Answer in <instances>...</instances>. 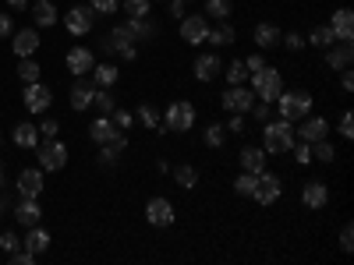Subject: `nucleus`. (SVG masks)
Returning a JSON list of instances; mask_svg holds the SVG:
<instances>
[{
    "instance_id": "nucleus-30",
    "label": "nucleus",
    "mask_w": 354,
    "mask_h": 265,
    "mask_svg": "<svg viewBox=\"0 0 354 265\" xmlns=\"http://www.w3.org/2000/svg\"><path fill=\"white\" fill-rule=\"evenodd\" d=\"M252 39H255L259 50H273V46H280V28H277L273 21H259L255 32H252Z\"/></svg>"
},
{
    "instance_id": "nucleus-26",
    "label": "nucleus",
    "mask_w": 354,
    "mask_h": 265,
    "mask_svg": "<svg viewBox=\"0 0 354 265\" xmlns=\"http://www.w3.org/2000/svg\"><path fill=\"white\" fill-rule=\"evenodd\" d=\"M124 149H128V131H121L113 141L100 145V166H117V159H121Z\"/></svg>"
},
{
    "instance_id": "nucleus-4",
    "label": "nucleus",
    "mask_w": 354,
    "mask_h": 265,
    "mask_svg": "<svg viewBox=\"0 0 354 265\" xmlns=\"http://www.w3.org/2000/svg\"><path fill=\"white\" fill-rule=\"evenodd\" d=\"M280 195H283V177H277L273 170L255 173V188H252V195H248V198H255L259 205H273Z\"/></svg>"
},
{
    "instance_id": "nucleus-33",
    "label": "nucleus",
    "mask_w": 354,
    "mask_h": 265,
    "mask_svg": "<svg viewBox=\"0 0 354 265\" xmlns=\"http://www.w3.org/2000/svg\"><path fill=\"white\" fill-rule=\"evenodd\" d=\"M170 173H174V184H177V188H185V191H192V188L198 184V170H195L192 163H181V166H174Z\"/></svg>"
},
{
    "instance_id": "nucleus-45",
    "label": "nucleus",
    "mask_w": 354,
    "mask_h": 265,
    "mask_svg": "<svg viewBox=\"0 0 354 265\" xmlns=\"http://www.w3.org/2000/svg\"><path fill=\"white\" fill-rule=\"evenodd\" d=\"M223 128H227V135H245L248 131V113H230V121Z\"/></svg>"
},
{
    "instance_id": "nucleus-50",
    "label": "nucleus",
    "mask_w": 354,
    "mask_h": 265,
    "mask_svg": "<svg viewBox=\"0 0 354 265\" xmlns=\"http://www.w3.org/2000/svg\"><path fill=\"white\" fill-rule=\"evenodd\" d=\"M340 251H347V255L354 251V226H351V223L340 226Z\"/></svg>"
},
{
    "instance_id": "nucleus-55",
    "label": "nucleus",
    "mask_w": 354,
    "mask_h": 265,
    "mask_svg": "<svg viewBox=\"0 0 354 265\" xmlns=\"http://www.w3.org/2000/svg\"><path fill=\"white\" fill-rule=\"evenodd\" d=\"M185 14H188V4H185V0H170V18L181 21Z\"/></svg>"
},
{
    "instance_id": "nucleus-42",
    "label": "nucleus",
    "mask_w": 354,
    "mask_h": 265,
    "mask_svg": "<svg viewBox=\"0 0 354 265\" xmlns=\"http://www.w3.org/2000/svg\"><path fill=\"white\" fill-rule=\"evenodd\" d=\"M93 106H100V113H113V110H117V96L110 92V88H96Z\"/></svg>"
},
{
    "instance_id": "nucleus-39",
    "label": "nucleus",
    "mask_w": 354,
    "mask_h": 265,
    "mask_svg": "<svg viewBox=\"0 0 354 265\" xmlns=\"http://www.w3.org/2000/svg\"><path fill=\"white\" fill-rule=\"evenodd\" d=\"M312 159H319V163H333V159H337L333 141H330V138H319V141H312Z\"/></svg>"
},
{
    "instance_id": "nucleus-32",
    "label": "nucleus",
    "mask_w": 354,
    "mask_h": 265,
    "mask_svg": "<svg viewBox=\"0 0 354 265\" xmlns=\"http://www.w3.org/2000/svg\"><path fill=\"white\" fill-rule=\"evenodd\" d=\"M32 21L39 28H53L57 25V8L50 4V0H36V8H32Z\"/></svg>"
},
{
    "instance_id": "nucleus-47",
    "label": "nucleus",
    "mask_w": 354,
    "mask_h": 265,
    "mask_svg": "<svg viewBox=\"0 0 354 265\" xmlns=\"http://www.w3.org/2000/svg\"><path fill=\"white\" fill-rule=\"evenodd\" d=\"M280 46H287L290 53H298V50H305V36L301 32H280Z\"/></svg>"
},
{
    "instance_id": "nucleus-25",
    "label": "nucleus",
    "mask_w": 354,
    "mask_h": 265,
    "mask_svg": "<svg viewBox=\"0 0 354 265\" xmlns=\"http://www.w3.org/2000/svg\"><path fill=\"white\" fill-rule=\"evenodd\" d=\"M15 219H18L21 226H36V223H43V205H39V198H21V202H18V209H15Z\"/></svg>"
},
{
    "instance_id": "nucleus-22",
    "label": "nucleus",
    "mask_w": 354,
    "mask_h": 265,
    "mask_svg": "<svg viewBox=\"0 0 354 265\" xmlns=\"http://www.w3.org/2000/svg\"><path fill=\"white\" fill-rule=\"evenodd\" d=\"M11 50H15V57H32V53L39 50V32H36V28L11 32Z\"/></svg>"
},
{
    "instance_id": "nucleus-8",
    "label": "nucleus",
    "mask_w": 354,
    "mask_h": 265,
    "mask_svg": "<svg viewBox=\"0 0 354 265\" xmlns=\"http://www.w3.org/2000/svg\"><path fill=\"white\" fill-rule=\"evenodd\" d=\"M93 25H96V11L88 8V4H75L64 11V28L71 36H85V32H93Z\"/></svg>"
},
{
    "instance_id": "nucleus-10",
    "label": "nucleus",
    "mask_w": 354,
    "mask_h": 265,
    "mask_svg": "<svg viewBox=\"0 0 354 265\" xmlns=\"http://www.w3.org/2000/svg\"><path fill=\"white\" fill-rule=\"evenodd\" d=\"M145 219H149L153 226H174V219H177V209H174V202L170 198H163V195H156V198H149L145 202Z\"/></svg>"
},
{
    "instance_id": "nucleus-12",
    "label": "nucleus",
    "mask_w": 354,
    "mask_h": 265,
    "mask_svg": "<svg viewBox=\"0 0 354 265\" xmlns=\"http://www.w3.org/2000/svg\"><path fill=\"white\" fill-rule=\"evenodd\" d=\"M301 128L294 131V138H301V141H319V138H330V121L326 117H319V113H305L301 121H298Z\"/></svg>"
},
{
    "instance_id": "nucleus-41",
    "label": "nucleus",
    "mask_w": 354,
    "mask_h": 265,
    "mask_svg": "<svg viewBox=\"0 0 354 265\" xmlns=\"http://www.w3.org/2000/svg\"><path fill=\"white\" fill-rule=\"evenodd\" d=\"M230 11H234L230 0H205V18L223 21V18H230Z\"/></svg>"
},
{
    "instance_id": "nucleus-44",
    "label": "nucleus",
    "mask_w": 354,
    "mask_h": 265,
    "mask_svg": "<svg viewBox=\"0 0 354 265\" xmlns=\"http://www.w3.org/2000/svg\"><path fill=\"white\" fill-rule=\"evenodd\" d=\"M248 117H252V121H259V124H266V121L273 117V103H262V99H255V103H252V110H248Z\"/></svg>"
},
{
    "instance_id": "nucleus-23",
    "label": "nucleus",
    "mask_w": 354,
    "mask_h": 265,
    "mask_svg": "<svg viewBox=\"0 0 354 265\" xmlns=\"http://www.w3.org/2000/svg\"><path fill=\"white\" fill-rule=\"evenodd\" d=\"M326 25H330V32H333L337 39H354V11H351V8H337Z\"/></svg>"
},
{
    "instance_id": "nucleus-31",
    "label": "nucleus",
    "mask_w": 354,
    "mask_h": 265,
    "mask_svg": "<svg viewBox=\"0 0 354 265\" xmlns=\"http://www.w3.org/2000/svg\"><path fill=\"white\" fill-rule=\"evenodd\" d=\"M234 39H238V28H234L227 18H223L216 28L209 25V36H205V43H213L216 50H223V46H234Z\"/></svg>"
},
{
    "instance_id": "nucleus-9",
    "label": "nucleus",
    "mask_w": 354,
    "mask_h": 265,
    "mask_svg": "<svg viewBox=\"0 0 354 265\" xmlns=\"http://www.w3.org/2000/svg\"><path fill=\"white\" fill-rule=\"evenodd\" d=\"M252 103H255V92L248 85H227V92L220 96V106L227 113H248Z\"/></svg>"
},
{
    "instance_id": "nucleus-14",
    "label": "nucleus",
    "mask_w": 354,
    "mask_h": 265,
    "mask_svg": "<svg viewBox=\"0 0 354 265\" xmlns=\"http://www.w3.org/2000/svg\"><path fill=\"white\" fill-rule=\"evenodd\" d=\"M128 46H138L135 36H131V28H128V21L124 25H113L110 32L100 39V50L103 53H117V57H121V50H128Z\"/></svg>"
},
{
    "instance_id": "nucleus-46",
    "label": "nucleus",
    "mask_w": 354,
    "mask_h": 265,
    "mask_svg": "<svg viewBox=\"0 0 354 265\" xmlns=\"http://www.w3.org/2000/svg\"><path fill=\"white\" fill-rule=\"evenodd\" d=\"M110 117H113V124L121 128V131H131V124H135V113H131V110H124V106H117Z\"/></svg>"
},
{
    "instance_id": "nucleus-56",
    "label": "nucleus",
    "mask_w": 354,
    "mask_h": 265,
    "mask_svg": "<svg viewBox=\"0 0 354 265\" xmlns=\"http://www.w3.org/2000/svg\"><path fill=\"white\" fill-rule=\"evenodd\" d=\"M36 128H39L43 138H57V128H61V124H57V121H39Z\"/></svg>"
},
{
    "instance_id": "nucleus-3",
    "label": "nucleus",
    "mask_w": 354,
    "mask_h": 265,
    "mask_svg": "<svg viewBox=\"0 0 354 265\" xmlns=\"http://www.w3.org/2000/svg\"><path fill=\"white\" fill-rule=\"evenodd\" d=\"M277 110H280V117L283 121H290V124H298L305 113H312V96L305 92V88H283V92L277 96Z\"/></svg>"
},
{
    "instance_id": "nucleus-59",
    "label": "nucleus",
    "mask_w": 354,
    "mask_h": 265,
    "mask_svg": "<svg viewBox=\"0 0 354 265\" xmlns=\"http://www.w3.org/2000/svg\"><path fill=\"white\" fill-rule=\"evenodd\" d=\"M121 61H138V46H128V50H121Z\"/></svg>"
},
{
    "instance_id": "nucleus-51",
    "label": "nucleus",
    "mask_w": 354,
    "mask_h": 265,
    "mask_svg": "<svg viewBox=\"0 0 354 265\" xmlns=\"http://www.w3.org/2000/svg\"><path fill=\"white\" fill-rule=\"evenodd\" d=\"M0 248H4V251L11 255V251H18V248H21V237H18V233H11V230H8V233H0Z\"/></svg>"
},
{
    "instance_id": "nucleus-20",
    "label": "nucleus",
    "mask_w": 354,
    "mask_h": 265,
    "mask_svg": "<svg viewBox=\"0 0 354 265\" xmlns=\"http://www.w3.org/2000/svg\"><path fill=\"white\" fill-rule=\"evenodd\" d=\"M117 135H121V128L113 124V117L110 113H100L93 124H88V138H93L96 145H106V141H113Z\"/></svg>"
},
{
    "instance_id": "nucleus-5",
    "label": "nucleus",
    "mask_w": 354,
    "mask_h": 265,
    "mask_svg": "<svg viewBox=\"0 0 354 265\" xmlns=\"http://www.w3.org/2000/svg\"><path fill=\"white\" fill-rule=\"evenodd\" d=\"M36 156H39V170L53 173V170H64L68 166V145L57 141V138H46L43 145H36Z\"/></svg>"
},
{
    "instance_id": "nucleus-53",
    "label": "nucleus",
    "mask_w": 354,
    "mask_h": 265,
    "mask_svg": "<svg viewBox=\"0 0 354 265\" xmlns=\"http://www.w3.org/2000/svg\"><path fill=\"white\" fill-rule=\"evenodd\" d=\"M32 262H36V255H32V251H25V248L11 251V265H32Z\"/></svg>"
},
{
    "instance_id": "nucleus-21",
    "label": "nucleus",
    "mask_w": 354,
    "mask_h": 265,
    "mask_svg": "<svg viewBox=\"0 0 354 265\" xmlns=\"http://www.w3.org/2000/svg\"><path fill=\"white\" fill-rule=\"evenodd\" d=\"M93 96H96L93 78H88V81H85V78H78V81L71 85V99H68V103H71V110H75V113H82V110L93 106Z\"/></svg>"
},
{
    "instance_id": "nucleus-6",
    "label": "nucleus",
    "mask_w": 354,
    "mask_h": 265,
    "mask_svg": "<svg viewBox=\"0 0 354 265\" xmlns=\"http://www.w3.org/2000/svg\"><path fill=\"white\" fill-rule=\"evenodd\" d=\"M195 106L188 103V99H174L170 106H167V131H177V135H185V131H192V124H195Z\"/></svg>"
},
{
    "instance_id": "nucleus-52",
    "label": "nucleus",
    "mask_w": 354,
    "mask_h": 265,
    "mask_svg": "<svg viewBox=\"0 0 354 265\" xmlns=\"http://www.w3.org/2000/svg\"><path fill=\"white\" fill-rule=\"evenodd\" d=\"M337 131H340L344 138H354V117H351V110H344V113H340V124H337Z\"/></svg>"
},
{
    "instance_id": "nucleus-29",
    "label": "nucleus",
    "mask_w": 354,
    "mask_h": 265,
    "mask_svg": "<svg viewBox=\"0 0 354 265\" xmlns=\"http://www.w3.org/2000/svg\"><path fill=\"white\" fill-rule=\"evenodd\" d=\"M128 28H131L135 43H153L160 36V25L153 18H128Z\"/></svg>"
},
{
    "instance_id": "nucleus-27",
    "label": "nucleus",
    "mask_w": 354,
    "mask_h": 265,
    "mask_svg": "<svg viewBox=\"0 0 354 265\" xmlns=\"http://www.w3.org/2000/svg\"><path fill=\"white\" fill-rule=\"evenodd\" d=\"M93 85L96 88H113L117 85V78H121V68H117L113 61H103V64H93Z\"/></svg>"
},
{
    "instance_id": "nucleus-13",
    "label": "nucleus",
    "mask_w": 354,
    "mask_h": 265,
    "mask_svg": "<svg viewBox=\"0 0 354 265\" xmlns=\"http://www.w3.org/2000/svg\"><path fill=\"white\" fill-rule=\"evenodd\" d=\"M177 25H181V39L188 46H198V43H205V36H209V18L205 14H185Z\"/></svg>"
},
{
    "instance_id": "nucleus-2",
    "label": "nucleus",
    "mask_w": 354,
    "mask_h": 265,
    "mask_svg": "<svg viewBox=\"0 0 354 265\" xmlns=\"http://www.w3.org/2000/svg\"><path fill=\"white\" fill-rule=\"evenodd\" d=\"M252 78V92H255V99H262V103H277V96L283 92V75L277 71V68H270V64H262L259 71H252L248 75Z\"/></svg>"
},
{
    "instance_id": "nucleus-43",
    "label": "nucleus",
    "mask_w": 354,
    "mask_h": 265,
    "mask_svg": "<svg viewBox=\"0 0 354 265\" xmlns=\"http://www.w3.org/2000/svg\"><path fill=\"white\" fill-rule=\"evenodd\" d=\"M252 188H255V173H238V177H234V195H241V198H248L252 195Z\"/></svg>"
},
{
    "instance_id": "nucleus-60",
    "label": "nucleus",
    "mask_w": 354,
    "mask_h": 265,
    "mask_svg": "<svg viewBox=\"0 0 354 265\" xmlns=\"http://www.w3.org/2000/svg\"><path fill=\"white\" fill-rule=\"evenodd\" d=\"M8 4H11L15 11H25V4H28V0H8Z\"/></svg>"
},
{
    "instance_id": "nucleus-15",
    "label": "nucleus",
    "mask_w": 354,
    "mask_h": 265,
    "mask_svg": "<svg viewBox=\"0 0 354 265\" xmlns=\"http://www.w3.org/2000/svg\"><path fill=\"white\" fill-rule=\"evenodd\" d=\"M301 205L305 209H312V213H319V209H326L330 205V188H326V181H305V188H301Z\"/></svg>"
},
{
    "instance_id": "nucleus-34",
    "label": "nucleus",
    "mask_w": 354,
    "mask_h": 265,
    "mask_svg": "<svg viewBox=\"0 0 354 265\" xmlns=\"http://www.w3.org/2000/svg\"><path fill=\"white\" fill-rule=\"evenodd\" d=\"M135 117H138V124L149 128V131H156V128L163 124V117H160V110H156L153 103H142V106L135 110Z\"/></svg>"
},
{
    "instance_id": "nucleus-18",
    "label": "nucleus",
    "mask_w": 354,
    "mask_h": 265,
    "mask_svg": "<svg viewBox=\"0 0 354 265\" xmlns=\"http://www.w3.org/2000/svg\"><path fill=\"white\" fill-rule=\"evenodd\" d=\"M322 53H326V68H333V71H344V68H351V61H354L351 39H337L333 46H326Z\"/></svg>"
},
{
    "instance_id": "nucleus-16",
    "label": "nucleus",
    "mask_w": 354,
    "mask_h": 265,
    "mask_svg": "<svg viewBox=\"0 0 354 265\" xmlns=\"http://www.w3.org/2000/svg\"><path fill=\"white\" fill-rule=\"evenodd\" d=\"M43 188H46V181H43V170L39 166H28V170L18 173V195L21 198H39Z\"/></svg>"
},
{
    "instance_id": "nucleus-1",
    "label": "nucleus",
    "mask_w": 354,
    "mask_h": 265,
    "mask_svg": "<svg viewBox=\"0 0 354 265\" xmlns=\"http://www.w3.org/2000/svg\"><path fill=\"white\" fill-rule=\"evenodd\" d=\"M294 124L290 121H283V117H270V121L262 124V149H266V156H283V153H290L294 149Z\"/></svg>"
},
{
    "instance_id": "nucleus-40",
    "label": "nucleus",
    "mask_w": 354,
    "mask_h": 265,
    "mask_svg": "<svg viewBox=\"0 0 354 265\" xmlns=\"http://www.w3.org/2000/svg\"><path fill=\"white\" fill-rule=\"evenodd\" d=\"M121 11H128V18H149L153 0H121Z\"/></svg>"
},
{
    "instance_id": "nucleus-19",
    "label": "nucleus",
    "mask_w": 354,
    "mask_h": 265,
    "mask_svg": "<svg viewBox=\"0 0 354 265\" xmlns=\"http://www.w3.org/2000/svg\"><path fill=\"white\" fill-rule=\"evenodd\" d=\"M266 159H270V156H266L262 145H241V149H238V163H241L245 173H262Z\"/></svg>"
},
{
    "instance_id": "nucleus-63",
    "label": "nucleus",
    "mask_w": 354,
    "mask_h": 265,
    "mask_svg": "<svg viewBox=\"0 0 354 265\" xmlns=\"http://www.w3.org/2000/svg\"><path fill=\"white\" fill-rule=\"evenodd\" d=\"M0 209H4V205H0Z\"/></svg>"
},
{
    "instance_id": "nucleus-37",
    "label": "nucleus",
    "mask_w": 354,
    "mask_h": 265,
    "mask_svg": "<svg viewBox=\"0 0 354 265\" xmlns=\"http://www.w3.org/2000/svg\"><path fill=\"white\" fill-rule=\"evenodd\" d=\"M39 75H43L39 61H32V57H18V78L21 81H39Z\"/></svg>"
},
{
    "instance_id": "nucleus-28",
    "label": "nucleus",
    "mask_w": 354,
    "mask_h": 265,
    "mask_svg": "<svg viewBox=\"0 0 354 265\" xmlns=\"http://www.w3.org/2000/svg\"><path fill=\"white\" fill-rule=\"evenodd\" d=\"M11 141L18 145V149H36V145H39V128L32 121H21V124H15Z\"/></svg>"
},
{
    "instance_id": "nucleus-48",
    "label": "nucleus",
    "mask_w": 354,
    "mask_h": 265,
    "mask_svg": "<svg viewBox=\"0 0 354 265\" xmlns=\"http://www.w3.org/2000/svg\"><path fill=\"white\" fill-rule=\"evenodd\" d=\"M88 8L96 14H117L121 11V0H88Z\"/></svg>"
},
{
    "instance_id": "nucleus-7",
    "label": "nucleus",
    "mask_w": 354,
    "mask_h": 265,
    "mask_svg": "<svg viewBox=\"0 0 354 265\" xmlns=\"http://www.w3.org/2000/svg\"><path fill=\"white\" fill-rule=\"evenodd\" d=\"M192 75H195V81H202V85L216 81V78L223 75V57H220V50L198 53V57H195V64H192Z\"/></svg>"
},
{
    "instance_id": "nucleus-11",
    "label": "nucleus",
    "mask_w": 354,
    "mask_h": 265,
    "mask_svg": "<svg viewBox=\"0 0 354 265\" xmlns=\"http://www.w3.org/2000/svg\"><path fill=\"white\" fill-rule=\"evenodd\" d=\"M21 99H25L28 113H46L50 103H53V92H50V85H43V81H25Z\"/></svg>"
},
{
    "instance_id": "nucleus-38",
    "label": "nucleus",
    "mask_w": 354,
    "mask_h": 265,
    "mask_svg": "<svg viewBox=\"0 0 354 265\" xmlns=\"http://www.w3.org/2000/svg\"><path fill=\"white\" fill-rule=\"evenodd\" d=\"M223 78H227V85H245V81H248V68H245V61H230V64H223Z\"/></svg>"
},
{
    "instance_id": "nucleus-36",
    "label": "nucleus",
    "mask_w": 354,
    "mask_h": 265,
    "mask_svg": "<svg viewBox=\"0 0 354 265\" xmlns=\"http://www.w3.org/2000/svg\"><path fill=\"white\" fill-rule=\"evenodd\" d=\"M202 141L209 145V149H223V141H227V128H223L220 121L205 124V131H202Z\"/></svg>"
},
{
    "instance_id": "nucleus-61",
    "label": "nucleus",
    "mask_w": 354,
    "mask_h": 265,
    "mask_svg": "<svg viewBox=\"0 0 354 265\" xmlns=\"http://www.w3.org/2000/svg\"><path fill=\"white\" fill-rule=\"evenodd\" d=\"M0 184H4V166H0Z\"/></svg>"
},
{
    "instance_id": "nucleus-62",
    "label": "nucleus",
    "mask_w": 354,
    "mask_h": 265,
    "mask_svg": "<svg viewBox=\"0 0 354 265\" xmlns=\"http://www.w3.org/2000/svg\"><path fill=\"white\" fill-rule=\"evenodd\" d=\"M185 4H192V0H185Z\"/></svg>"
},
{
    "instance_id": "nucleus-17",
    "label": "nucleus",
    "mask_w": 354,
    "mask_h": 265,
    "mask_svg": "<svg viewBox=\"0 0 354 265\" xmlns=\"http://www.w3.org/2000/svg\"><path fill=\"white\" fill-rule=\"evenodd\" d=\"M68 71L75 75V78H85L88 71H93V64H96V53L88 50V46H75V50H68Z\"/></svg>"
},
{
    "instance_id": "nucleus-57",
    "label": "nucleus",
    "mask_w": 354,
    "mask_h": 265,
    "mask_svg": "<svg viewBox=\"0 0 354 265\" xmlns=\"http://www.w3.org/2000/svg\"><path fill=\"white\" fill-rule=\"evenodd\" d=\"M262 64H266V57H262V53H252V57H245V68H248V75H252V71H259Z\"/></svg>"
},
{
    "instance_id": "nucleus-35",
    "label": "nucleus",
    "mask_w": 354,
    "mask_h": 265,
    "mask_svg": "<svg viewBox=\"0 0 354 265\" xmlns=\"http://www.w3.org/2000/svg\"><path fill=\"white\" fill-rule=\"evenodd\" d=\"M308 46H315V50H326V46H333L337 43V36L330 32V25H315L312 32H308V39H305Z\"/></svg>"
},
{
    "instance_id": "nucleus-24",
    "label": "nucleus",
    "mask_w": 354,
    "mask_h": 265,
    "mask_svg": "<svg viewBox=\"0 0 354 265\" xmlns=\"http://www.w3.org/2000/svg\"><path fill=\"white\" fill-rule=\"evenodd\" d=\"M21 248H25V251H32V255H43V251H50V230H43L39 223H36V226H25Z\"/></svg>"
},
{
    "instance_id": "nucleus-49",
    "label": "nucleus",
    "mask_w": 354,
    "mask_h": 265,
    "mask_svg": "<svg viewBox=\"0 0 354 265\" xmlns=\"http://www.w3.org/2000/svg\"><path fill=\"white\" fill-rule=\"evenodd\" d=\"M290 153H294V159H298L301 166L312 163V145H308V141H294V149H290Z\"/></svg>"
},
{
    "instance_id": "nucleus-54",
    "label": "nucleus",
    "mask_w": 354,
    "mask_h": 265,
    "mask_svg": "<svg viewBox=\"0 0 354 265\" xmlns=\"http://www.w3.org/2000/svg\"><path fill=\"white\" fill-rule=\"evenodd\" d=\"M15 32V21H11V14L8 11H0V39H8Z\"/></svg>"
},
{
    "instance_id": "nucleus-58",
    "label": "nucleus",
    "mask_w": 354,
    "mask_h": 265,
    "mask_svg": "<svg viewBox=\"0 0 354 265\" xmlns=\"http://www.w3.org/2000/svg\"><path fill=\"white\" fill-rule=\"evenodd\" d=\"M340 88H344V92H351V88H354V75H351V68L340 71Z\"/></svg>"
}]
</instances>
